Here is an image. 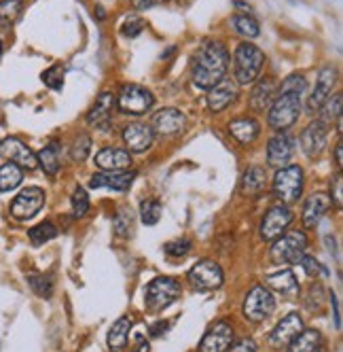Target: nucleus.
I'll list each match as a JSON object with an SVG mask.
<instances>
[{
	"mask_svg": "<svg viewBox=\"0 0 343 352\" xmlns=\"http://www.w3.org/2000/svg\"><path fill=\"white\" fill-rule=\"evenodd\" d=\"M227 70H229V52H227V47L216 38L204 41L198 47V52L193 54L191 79L204 91L212 89L220 81H225Z\"/></svg>",
	"mask_w": 343,
	"mask_h": 352,
	"instance_id": "nucleus-1",
	"label": "nucleus"
},
{
	"mask_svg": "<svg viewBox=\"0 0 343 352\" xmlns=\"http://www.w3.org/2000/svg\"><path fill=\"white\" fill-rule=\"evenodd\" d=\"M263 66H265V54L255 43L246 41L235 47L233 77L237 85H252L257 79H261Z\"/></svg>",
	"mask_w": 343,
	"mask_h": 352,
	"instance_id": "nucleus-2",
	"label": "nucleus"
},
{
	"mask_svg": "<svg viewBox=\"0 0 343 352\" xmlns=\"http://www.w3.org/2000/svg\"><path fill=\"white\" fill-rule=\"evenodd\" d=\"M303 102L299 94H278L267 111V125L274 132H288L301 117Z\"/></svg>",
	"mask_w": 343,
	"mask_h": 352,
	"instance_id": "nucleus-3",
	"label": "nucleus"
},
{
	"mask_svg": "<svg viewBox=\"0 0 343 352\" xmlns=\"http://www.w3.org/2000/svg\"><path fill=\"white\" fill-rule=\"evenodd\" d=\"M309 238L303 230H286L278 240L272 242L269 259L276 265H297L305 255Z\"/></svg>",
	"mask_w": 343,
	"mask_h": 352,
	"instance_id": "nucleus-4",
	"label": "nucleus"
},
{
	"mask_svg": "<svg viewBox=\"0 0 343 352\" xmlns=\"http://www.w3.org/2000/svg\"><path fill=\"white\" fill-rule=\"evenodd\" d=\"M303 185H305V172L297 164H288L284 168H278L274 179H272V189L274 195L280 199L282 204H295L303 195Z\"/></svg>",
	"mask_w": 343,
	"mask_h": 352,
	"instance_id": "nucleus-5",
	"label": "nucleus"
},
{
	"mask_svg": "<svg viewBox=\"0 0 343 352\" xmlns=\"http://www.w3.org/2000/svg\"><path fill=\"white\" fill-rule=\"evenodd\" d=\"M180 295H182V287L176 278L159 276V278H155L149 287H146L144 306L151 314H159L174 304V301H178Z\"/></svg>",
	"mask_w": 343,
	"mask_h": 352,
	"instance_id": "nucleus-6",
	"label": "nucleus"
},
{
	"mask_svg": "<svg viewBox=\"0 0 343 352\" xmlns=\"http://www.w3.org/2000/svg\"><path fill=\"white\" fill-rule=\"evenodd\" d=\"M115 104L119 113L140 117L155 107V96L151 89H146L138 83H126V85H121L119 94L115 96Z\"/></svg>",
	"mask_w": 343,
	"mask_h": 352,
	"instance_id": "nucleus-7",
	"label": "nucleus"
},
{
	"mask_svg": "<svg viewBox=\"0 0 343 352\" xmlns=\"http://www.w3.org/2000/svg\"><path fill=\"white\" fill-rule=\"evenodd\" d=\"M276 310V297L272 295V291L265 289L263 285H255L246 297H244V304H241V314L246 320L259 324L263 320H267L269 316L274 314Z\"/></svg>",
	"mask_w": 343,
	"mask_h": 352,
	"instance_id": "nucleus-8",
	"label": "nucleus"
},
{
	"mask_svg": "<svg viewBox=\"0 0 343 352\" xmlns=\"http://www.w3.org/2000/svg\"><path fill=\"white\" fill-rule=\"evenodd\" d=\"M292 221H295V214H292V210L288 208V204L278 202L274 206H269L267 212L261 219V225H259V236H261V240L272 244L274 240H278L290 228Z\"/></svg>",
	"mask_w": 343,
	"mask_h": 352,
	"instance_id": "nucleus-9",
	"label": "nucleus"
},
{
	"mask_svg": "<svg viewBox=\"0 0 343 352\" xmlns=\"http://www.w3.org/2000/svg\"><path fill=\"white\" fill-rule=\"evenodd\" d=\"M187 278L198 291H216L225 283V272L214 259H202L189 270Z\"/></svg>",
	"mask_w": 343,
	"mask_h": 352,
	"instance_id": "nucleus-10",
	"label": "nucleus"
},
{
	"mask_svg": "<svg viewBox=\"0 0 343 352\" xmlns=\"http://www.w3.org/2000/svg\"><path fill=\"white\" fill-rule=\"evenodd\" d=\"M45 191L40 187H28L15 195L9 210L17 221H30L40 212V208L45 206Z\"/></svg>",
	"mask_w": 343,
	"mask_h": 352,
	"instance_id": "nucleus-11",
	"label": "nucleus"
},
{
	"mask_svg": "<svg viewBox=\"0 0 343 352\" xmlns=\"http://www.w3.org/2000/svg\"><path fill=\"white\" fill-rule=\"evenodd\" d=\"M329 134H331V125H327L322 119L316 117L314 121H309L299 138L303 153L311 160L322 155V151L327 148V142H329Z\"/></svg>",
	"mask_w": 343,
	"mask_h": 352,
	"instance_id": "nucleus-12",
	"label": "nucleus"
},
{
	"mask_svg": "<svg viewBox=\"0 0 343 352\" xmlns=\"http://www.w3.org/2000/svg\"><path fill=\"white\" fill-rule=\"evenodd\" d=\"M235 342V329L229 320H216L200 342L198 352H227Z\"/></svg>",
	"mask_w": 343,
	"mask_h": 352,
	"instance_id": "nucleus-13",
	"label": "nucleus"
},
{
	"mask_svg": "<svg viewBox=\"0 0 343 352\" xmlns=\"http://www.w3.org/2000/svg\"><path fill=\"white\" fill-rule=\"evenodd\" d=\"M0 157L7 160L9 164L19 166L21 170H34L36 164V153L15 136H9L5 140H0Z\"/></svg>",
	"mask_w": 343,
	"mask_h": 352,
	"instance_id": "nucleus-14",
	"label": "nucleus"
},
{
	"mask_svg": "<svg viewBox=\"0 0 343 352\" xmlns=\"http://www.w3.org/2000/svg\"><path fill=\"white\" fill-rule=\"evenodd\" d=\"M337 83V68L335 66H324L318 70V77H316V85L314 91L307 98V111L309 113H318L322 109V104L333 96V87Z\"/></svg>",
	"mask_w": 343,
	"mask_h": 352,
	"instance_id": "nucleus-15",
	"label": "nucleus"
},
{
	"mask_svg": "<svg viewBox=\"0 0 343 352\" xmlns=\"http://www.w3.org/2000/svg\"><path fill=\"white\" fill-rule=\"evenodd\" d=\"M121 138H123L130 153H146L155 144V132L151 128V123L144 121L128 123L123 132H121Z\"/></svg>",
	"mask_w": 343,
	"mask_h": 352,
	"instance_id": "nucleus-16",
	"label": "nucleus"
},
{
	"mask_svg": "<svg viewBox=\"0 0 343 352\" xmlns=\"http://www.w3.org/2000/svg\"><path fill=\"white\" fill-rule=\"evenodd\" d=\"M295 155V138L288 132H276L267 142V166L269 168H284L290 164Z\"/></svg>",
	"mask_w": 343,
	"mask_h": 352,
	"instance_id": "nucleus-17",
	"label": "nucleus"
},
{
	"mask_svg": "<svg viewBox=\"0 0 343 352\" xmlns=\"http://www.w3.org/2000/svg\"><path fill=\"white\" fill-rule=\"evenodd\" d=\"M305 329L303 324V318L299 312H288L274 329L269 333V346L280 350V348H286L292 340H295L301 331Z\"/></svg>",
	"mask_w": 343,
	"mask_h": 352,
	"instance_id": "nucleus-18",
	"label": "nucleus"
},
{
	"mask_svg": "<svg viewBox=\"0 0 343 352\" xmlns=\"http://www.w3.org/2000/svg\"><path fill=\"white\" fill-rule=\"evenodd\" d=\"M117 104H115V94L113 91H102L95 98V102L91 104V109L85 115V121L91 128L97 130H106L110 121H113V113H115Z\"/></svg>",
	"mask_w": 343,
	"mask_h": 352,
	"instance_id": "nucleus-19",
	"label": "nucleus"
},
{
	"mask_svg": "<svg viewBox=\"0 0 343 352\" xmlns=\"http://www.w3.org/2000/svg\"><path fill=\"white\" fill-rule=\"evenodd\" d=\"M136 181V172L132 170H121V172H95L89 179L91 189H113L119 193L130 191V187Z\"/></svg>",
	"mask_w": 343,
	"mask_h": 352,
	"instance_id": "nucleus-20",
	"label": "nucleus"
},
{
	"mask_svg": "<svg viewBox=\"0 0 343 352\" xmlns=\"http://www.w3.org/2000/svg\"><path fill=\"white\" fill-rule=\"evenodd\" d=\"M187 125V117L185 113H180L178 109H161L153 115V121H151V128L155 132V136H176L185 130Z\"/></svg>",
	"mask_w": 343,
	"mask_h": 352,
	"instance_id": "nucleus-21",
	"label": "nucleus"
},
{
	"mask_svg": "<svg viewBox=\"0 0 343 352\" xmlns=\"http://www.w3.org/2000/svg\"><path fill=\"white\" fill-rule=\"evenodd\" d=\"M95 168L102 172H121V170H130L134 160L128 148H117V146H106L102 151H97L95 157Z\"/></svg>",
	"mask_w": 343,
	"mask_h": 352,
	"instance_id": "nucleus-22",
	"label": "nucleus"
},
{
	"mask_svg": "<svg viewBox=\"0 0 343 352\" xmlns=\"http://www.w3.org/2000/svg\"><path fill=\"white\" fill-rule=\"evenodd\" d=\"M333 208V202L329 193L324 191H318V193H311L305 204H303V212H301V223L305 230H314L318 223L324 219V214Z\"/></svg>",
	"mask_w": 343,
	"mask_h": 352,
	"instance_id": "nucleus-23",
	"label": "nucleus"
},
{
	"mask_svg": "<svg viewBox=\"0 0 343 352\" xmlns=\"http://www.w3.org/2000/svg\"><path fill=\"white\" fill-rule=\"evenodd\" d=\"M263 287L278 293V295H284L288 299H295L301 293L299 280H297V276L292 270H280V272H274V274H267Z\"/></svg>",
	"mask_w": 343,
	"mask_h": 352,
	"instance_id": "nucleus-24",
	"label": "nucleus"
},
{
	"mask_svg": "<svg viewBox=\"0 0 343 352\" xmlns=\"http://www.w3.org/2000/svg\"><path fill=\"white\" fill-rule=\"evenodd\" d=\"M237 96H239L237 83H231L227 79L220 81L218 85L208 89V109L212 113H223L225 109H229L235 102Z\"/></svg>",
	"mask_w": 343,
	"mask_h": 352,
	"instance_id": "nucleus-25",
	"label": "nucleus"
},
{
	"mask_svg": "<svg viewBox=\"0 0 343 352\" xmlns=\"http://www.w3.org/2000/svg\"><path fill=\"white\" fill-rule=\"evenodd\" d=\"M229 134L233 136L235 142L239 144H252L259 136H261V123L255 119V117H235L229 121Z\"/></svg>",
	"mask_w": 343,
	"mask_h": 352,
	"instance_id": "nucleus-26",
	"label": "nucleus"
},
{
	"mask_svg": "<svg viewBox=\"0 0 343 352\" xmlns=\"http://www.w3.org/2000/svg\"><path fill=\"white\" fill-rule=\"evenodd\" d=\"M267 189V172L263 166H248L241 174L239 191L246 197H259Z\"/></svg>",
	"mask_w": 343,
	"mask_h": 352,
	"instance_id": "nucleus-27",
	"label": "nucleus"
},
{
	"mask_svg": "<svg viewBox=\"0 0 343 352\" xmlns=\"http://www.w3.org/2000/svg\"><path fill=\"white\" fill-rule=\"evenodd\" d=\"M252 85L255 87L250 91V109L255 113H263L265 109H269V104L274 102L276 81L274 79H257Z\"/></svg>",
	"mask_w": 343,
	"mask_h": 352,
	"instance_id": "nucleus-28",
	"label": "nucleus"
},
{
	"mask_svg": "<svg viewBox=\"0 0 343 352\" xmlns=\"http://www.w3.org/2000/svg\"><path fill=\"white\" fill-rule=\"evenodd\" d=\"M130 331H132V318L130 316H121L108 331V338H106L108 350L110 352H123L128 348Z\"/></svg>",
	"mask_w": 343,
	"mask_h": 352,
	"instance_id": "nucleus-29",
	"label": "nucleus"
},
{
	"mask_svg": "<svg viewBox=\"0 0 343 352\" xmlns=\"http://www.w3.org/2000/svg\"><path fill=\"white\" fill-rule=\"evenodd\" d=\"M320 344H322V333L318 331V329H305L292 340L288 346H286V352H316L318 348H320Z\"/></svg>",
	"mask_w": 343,
	"mask_h": 352,
	"instance_id": "nucleus-30",
	"label": "nucleus"
},
{
	"mask_svg": "<svg viewBox=\"0 0 343 352\" xmlns=\"http://www.w3.org/2000/svg\"><path fill=\"white\" fill-rule=\"evenodd\" d=\"M36 164L43 168V172L47 176H58L60 168H62V160H60V151L56 144H47L45 148H40L36 153Z\"/></svg>",
	"mask_w": 343,
	"mask_h": 352,
	"instance_id": "nucleus-31",
	"label": "nucleus"
},
{
	"mask_svg": "<svg viewBox=\"0 0 343 352\" xmlns=\"http://www.w3.org/2000/svg\"><path fill=\"white\" fill-rule=\"evenodd\" d=\"M229 26L241 34L244 38H257L261 34V26H259V21L250 15V13H237L229 19Z\"/></svg>",
	"mask_w": 343,
	"mask_h": 352,
	"instance_id": "nucleus-32",
	"label": "nucleus"
},
{
	"mask_svg": "<svg viewBox=\"0 0 343 352\" xmlns=\"http://www.w3.org/2000/svg\"><path fill=\"white\" fill-rule=\"evenodd\" d=\"M23 181V170L15 164H3L0 166V193L13 191L21 185Z\"/></svg>",
	"mask_w": 343,
	"mask_h": 352,
	"instance_id": "nucleus-33",
	"label": "nucleus"
},
{
	"mask_svg": "<svg viewBox=\"0 0 343 352\" xmlns=\"http://www.w3.org/2000/svg\"><path fill=\"white\" fill-rule=\"evenodd\" d=\"M341 102H343V94H335L322 104V109L318 111V113H320V117H318V119H322L327 125L337 123L339 132H341Z\"/></svg>",
	"mask_w": 343,
	"mask_h": 352,
	"instance_id": "nucleus-34",
	"label": "nucleus"
},
{
	"mask_svg": "<svg viewBox=\"0 0 343 352\" xmlns=\"http://www.w3.org/2000/svg\"><path fill=\"white\" fill-rule=\"evenodd\" d=\"M161 214H163V206H161L159 199H155V197L142 199V204H140V219H142L144 225L153 228V225H157L161 221Z\"/></svg>",
	"mask_w": 343,
	"mask_h": 352,
	"instance_id": "nucleus-35",
	"label": "nucleus"
},
{
	"mask_svg": "<svg viewBox=\"0 0 343 352\" xmlns=\"http://www.w3.org/2000/svg\"><path fill=\"white\" fill-rule=\"evenodd\" d=\"M23 9V0H0V28H9L17 21Z\"/></svg>",
	"mask_w": 343,
	"mask_h": 352,
	"instance_id": "nucleus-36",
	"label": "nucleus"
},
{
	"mask_svg": "<svg viewBox=\"0 0 343 352\" xmlns=\"http://www.w3.org/2000/svg\"><path fill=\"white\" fill-rule=\"evenodd\" d=\"M134 230V214L130 208H119L113 219V232L117 238H130Z\"/></svg>",
	"mask_w": 343,
	"mask_h": 352,
	"instance_id": "nucleus-37",
	"label": "nucleus"
},
{
	"mask_svg": "<svg viewBox=\"0 0 343 352\" xmlns=\"http://www.w3.org/2000/svg\"><path fill=\"white\" fill-rule=\"evenodd\" d=\"M58 236V228L51 223V221H43L38 225H34V228L28 232V238L34 246H43L47 244L49 240H54Z\"/></svg>",
	"mask_w": 343,
	"mask_h": 352,
	"instance_id": "nucleus-38",
	"label": "nucleus"
},
{
	"mask_svg": "<svg viewBox=\"0 0 343 352\" xmlns=\"http://www.w3.org/2000/svg\"><path fill=\"white\" fill-rule=\"evenodd\" d=\"M89 153H91V136L85 134V132H79L75 136V140H72L70 157H72V162L81 164V162H85L89 157Z\"/></svg>",
	"mask_w": 343,
	"mask_h": 352,
	"instance_id": "nucleus-39",
	"label": "nucleus"
},
{
	"mask_svg": "<svg viewBox=\"0 0 343 352\" xmlns=\"http://www.w3.org/2000/svg\"><path fill=\"white\" fill-rule=\"evenodd\" d=\"M70 206H72V214L75 219H83L87 212H89V193L83 189V187H77L72 191V197H70Z\"/></svg>",
	"mask_w": 343,
	"mask_h": 352,
	"instance_id": "nucleus-40",
	"label": "nucleus"
},
{
	"mask_svg": "<svg viewBox=\"0 0 343 352\" xmlns=\"http://www.w3.org/2000/svg\"><path fill=\"white\" fill-rule=\"evenodd\" d=\"M307 89V81H305V77L303 74H299V72H292V74H288V77L280 83V94H299V96H303V91Z\"/></svg>",
	"mask_w": 343,
	"mask_h": 352,
	"instance_id": "nucleus-41",
	"label": "nucleus"
},
{
	"mask_svg": "<svg viewBox=\"0 0 343 352\" xmlns=\"http://www.w3.org/2000/svg\"><path fill=\"white\" fill-rule=\"evenodd\" d=\"M28 283H30L32 291L43 299H49L54 295V280L49 278V276H30Z\"/></svg>",
	"mask_w": 343,
	"mask_h": 352,
	"instance_id": "nucleus-42",
	"label": "nucleus"
},
{
	"mask_svg": "<svg viewBox=\"0 0 343 352\" xmlns=\"http://www.w3.org/2000/svg\"><path fill=\"white\" fill-rule=\"evenodd\" d=\"M43 83L47 87H51L54 91H60L64 87V68L60 64H56V66H51L49 70H45L43 72Z\"/></svg>",
	"mask_w": 343,
	"mask_h": 352,
	"instance_id": "nucleus-43",
	"label": "nucleus"
},
{
	"mask_svg": "<svg viewBox=\"0 0 343 352\" xmlns=\"http://www.w3.org/2000/svg\"><path fill=\"white\" fill-rule=\"evenodd\" d=\"M163 250H165V255H167V257H172V259H180V257L189 255V250H191V242H189V240L167 242Z\"/></svg>",
	"mask_w": 343,
	"mask_h": 352,
	"instance_id": "nucleus-44",
	"label": "nucleus"
},
{
	"mask_svg": "<svg viewBox=\"0 0 343 352\" xmlns=\"http://www.w3.org/2000/svg\"><path fill=\"white\" fill-rule=\"evenodd\" d=\"M329 197H331L333 206H337V208L343 206V176H341V172H337L335 179L331 181V193H329Z\"/></svg>",
	"mask_w": 343,
	"mask_h": 352,
	"instance_id": "nucleus-45",
	"label": "nucleus"
},
{
	"mask_svg": "<svg viewBox=\"0 0 343 352\" xmlns=\"http://www.w3.org/2000/svg\"><path fill=\"white\" fill-rule=\"evenodd\" d=\"M299 265L305 270V274H307V276H311V278H316L318 274L324 272V270H322V265L318 263V259H316V257H309V255H303V257H301V261H299Z\"/></svg>",
	"mask_w": 343,
	"mask_h": 352,
	"instance_id": "nucleus-46",
	"label": "nucleus"
},
{
	"mask_svg": "<svg viewBox=\"0 0 343 352\" xmlns=\"http://www.w3.org/2000/svg\"><path fill=\"white\" fill-rule=\"evenodd\" d=\"M227 352H257V342L252 338H244L239 342H233Z\"/></svg>",
	"mask_w": 343,
	"mask_h": 352,
	"instance_id": "nucleus-47",
	"label": "nucleus"
},
{
	"mask_svg": "<svg viewBox=\"0 0 343 352\" xmlns=\"http://www.w3.org/2000/svg\"><path fill=\"white\" fill-rule=\"evenodd\" d=\"M142 28H144V21L142 19H128L126 26H123V34L132 38V36H138L142 32Z\"/></svg>",
	"mask_w": 343,
	"mask_h": 352,
	"instance_id": "nucleus-48",
	"label": "nucleus"
},
{
	"mask_svg": "<svg viewBox=\"0 0 343 352\" xmlns=\"http://www.w3.org/2000/svg\"><path fill=\"white\" fill-rule=\"evenodd\" d=\"M132 352H151V344H149V340L146 338H138V342H136V346L132 348Z\"/></svg>",
	"mask_w": 343,
	"mask_h": 352,
	"instance_id": "nucleus-49",
	"label": "nucleus"
},
{
	"mask_svg": "<svg viewBox=\"0 0 343 352\" xmlns=\"http://www.w3.org/2000/svg\"><path fill=\"white\" fill-rule=\"evenodd\" d=\"M335 164L341 170V166H343V142L341 140H337V144H335Z\"/></svg>",
	"mask_w": 343,
	"mask_h": 352,
	"instance_id": "nucleus-50",
	"label": "nucleus"
},
{
	"mask_svg": "<svg viewBox=\"0 0 343 352\" xmlns=\"http://www.w3.org/2000/svg\"><path fill=\"white\" fill-rule=\"evenodd\" d=\"M331 304H333V312H335V327L339 329V327H341V318H339V306H337V297H335V293H331Z\"/></svg>",
	"mask_w": 343,
	"mask_h": 352,
	"instance_id": "nucleus-51",
	"label": "nucleus"
},
{
	"mask_svg": "<svg viewBox=\"0 0 343 352\" xmlns=\"http://www.w3.org/2000/svg\"><path fill=\"white\" fill-rule=\"evenodd\" d=\"M161 329H163V331L167 329V322H157V324L153 327V331H151V336H161Z\"/></svg>",
	"mask_w": 343,
	"mask_h": 352,
	"instance_id": "nucleus-52",
	"label": "nucleus"
},
{
	"mask_svg": "<svg viewBox=\"0 0 343 352\" xmlns=\"http://www.w3.org/2000/svg\"><path fill=\"white\" fill-rule=\"evenodd\" d=\"M0 54H3V45H0Z\"/></svg>",
	"mask_w": 343,
	"mask_h": 352,
	"instance_id": "nucleus-53",
	"label": "nucleus"
}]
</instances>
